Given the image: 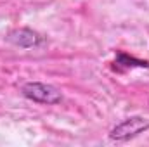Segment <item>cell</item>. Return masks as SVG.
I'll return each instance as SVG.
<instances>
[{"label":"cell","mask_w":149,"mask_h":147,"mask_svg":"<svg viewBox=\"0 0 149 147\" xmlns=\"http://www.w3.org/2000/svg\"><path fill=\"white\" fill-rule=\"evenodd\" d=\"M114 64H116V69H120V68H125V69H128V68H130V69H132V68H149L148 61H141V59L130 57L128 54H123V52H120V54L116 55Z\"/></svg>","instance_id":"277c9868"},{"label":"cell","mask_w":149,"mask_h":147,"mask_svg":"<svg viewBox=\"0 0 149 147\" xmlns=\"http://www.w3.org/2000/svg\"><path fill=\"white\" fill-rule=\"evenodd\" d=\"M149 130V119L142 116H130L127 119H123L121 123H118L111 132H109V139L114 142H127L144 132Z\"/></svg>","instance_id":"6da1fadb"},{"label":"cell","mask_w":149,"mask_h":147,"mask_svg":"<svg viewBox=\"0 0 149 147\" xmlns=\"http://www.w3.org/2000/svg\"><path fill=\"white\" fill-rule=\"evenodd\" d=\"M21 94L33 101V102H40V104H59L63 101V95L61 92L49 85V83H40V81H28L23 85L21 88Z\"/></svg>","instance_id":"7a4b0ae2"},{"label":"cell","mask_w":149,"mask_h":147,"mask_svg":"<svg viewBox=\"0 0 149 147\" xmlns=\"http://www.w3.org/2000/svg\"><path fill=\"white\" fill-rule=\"evenodd\" d=\"M7 40L16 45V47H21V49H33V47H40L45 40L43 37L30 30V28H17V30H12L9 35H7Z\"/></svg>","instance_id":"3957f363"}]
</instances>
